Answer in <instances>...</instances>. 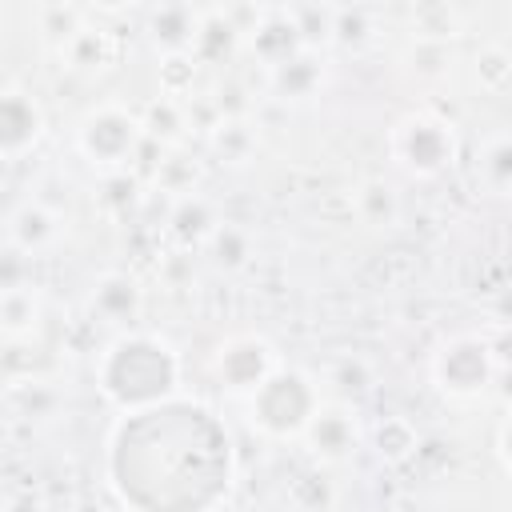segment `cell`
Wrapping results in <instances>:
<instances>
[{"label":"cell","mask_w":512,"mask_h":512,"mask_svg":"<svg viewBox=\"0 0 512 512\" xmlns=\"http://www.w3.org/2000/svg\"><path fill=\"white\" fill-rule=\"evenodd\" d=\"M108 484L132 512H212L232 488V440L188 396L124 412L108 436Z\"/></svg>","instance_id":"6da1fadb"},{"label":"cell","mask_w":512,"mask_h":512,"mask_svg":"<svg viewBox=\"0 0 512 512\" xmlns=\"http://www.w3.org/2000/svg\"><path fill=\"white\" fill-rule=\"evenodd\" d=\"M96 388L124 416L180 396V352L148 328L116 332L96 356Z\"/></svg>","instance_id":"7a4b0ae2"},{"label":"cell","mask_w":512,"mask_h":512,"mask_svg":"<svg viewBox=\"0 0 512 512\" xmlns=\"http://www.w3.org/2000/svg\"><path fill=\"white\" fill-rule=\"evenodd\" d=\"M324 396L320 384L304 368L280 364L252 396H248V420L268 440H300L312 416L320 412Z\"/></svg>","instance_id":"3957f363"},{"label":"cell","mask_w":512,"mask_h":512,"mask_svg":"<svg viewBox=\"0 0 512 512\" xmlns=\"http://www.w3.org/2000/svg\"><path fill=\"white\" fill-rule=\"evenodd\" d=\"M144 132H148L144 116L124 108L120 100H100L76 124V148L96 168H120V164H128L136 156Z\"/></svg>","instance_id":"277c9868"},{"label":"cell","mask_w":512,"mask_h":512,"mask_svg":"<svg viewBox=\"0 0 512 512\" xmlns=\"http://www.w3.org/2000/svg\"><path fill=\"white\" fill-rule=\"evenodd\" d=\"M388 148H392V160L412 172V176H440L460 144H456V128L436 116V112H408L392 124V136H388Z\"/></svg>","instance_id":"5b68a950"},{"label":"cell","mask_w":512,"mask_h":512,"mask_svg":"<svg viewBox=\"0 0 512 512\" xmlns=\"http://www.w3.org/2000/svg\"><path fill=\"white\" fill-rule=\"evenodd\" d=\"M432 380L448 392V396H480L492 388L496 380V352L484 336H452L440 344V352L432 356Z\"/></svg>","instance_id":"8992f818"},{"label":"cell","mask_w":512,"mask_h":512,"mask_svg":"<svg viewBox=\"0 0 512 512\" xmlns=\"http://www.w3.org/2000/svg\"><path fill=\"white\" fill-rule=\"evenodd\" d=\"M276 368H280L276 348H272L264 336H256V332L228 336V340L216 348V356H212V376H216V384H220L224 392H232V396H244V400H248Z\"/></svg>","instance_id":"52a82bcc"},{"label":"cell","mask_w":512,"mask_h":512,"mask_svg":"<svg viewBox=\"0 0 512 512\" xmlns=\"http://www.w3.org/2000/svg\"><path fill=\"white\" fill-rule=\"evenodd\" d=\"M360 416L348 400H324L320 412L312 416V424L304 428V448L320 460V464H340L360 448Z\"/></svg>","instance_id":"ba28073f"},{"label":"cell","mask_w":512,"mask_h":512,"mask_svg":"<svg viewBox=\"0 0 512 512\" xmlns=\"http://www.w3.org/2000/svg\"><path fill=\"white\" fill-rule=\"evenodd\" d=\"M40 136H44V108H40V100L24 84L8 80L4 96H0V148H4V160L16 164L24 152L36 148Z\"/></svg>","instance_id":"9c48e42d"},{"label":"cell","mask_w":512,"mask_h":512,"mask_svg":"<svg viewBox=\"0 0 512 512\" xmlns=\"http://www.w3.org/2000/svg\"><path fill=\"white\" fill-rule=\"evenodd\" d=\"M4 236H8V252H12V256H16V252L40 256V252H48V248L60 240V216H56L44 200L28 196V200H20V204L8 208Z\"/></svg>","instance_id":"30bf717a"},{"label":"cell","mask_w":512,"mask_h":512,"mask_svg":"<svg viewBox=\"0 0 512 512\" xmlns=\"http://www.w3.org/2000/svg\"><path fill=\"white\" fill-rule=\"evenodd\" d=\"M88 312H92V320H100V324H120V332L132 328V316L140 312V288H136V280L124 276V272L100 276V280L92 284Z\"/></svg>","instance_id":"8fae6325"},{"label":"cell","mask_w":512,"mask_h":512,"mask_svg":"<svg viewBox=\"0 0 512 512\" xmlns=\"http://www.w3.org/2000/svg\"><path fill=\"white\" fill-rule=\"evenodd\" d=\"M200 20L204 12L196 8H184V4H164V8H152L148 12V40L160 44L168 56H184L196 48V36H200Z\"/></svg>","instance_id":"7c38bea8"},{"label":"cell","mask_w":512,"mask_h":512,"mask_svg":"<svg viewBox=\"0 0 512 512\" xmlns=\"http://www.w3.org/2000/svg\"><path fill=\"white\" fill-rule=\"evenodd\" d=\"M0 316H4V340H8V344L32 340V332L40 328V316H44L40 288H36V284H16V280H8V284H4Z\"/></svg>","instance_id":"4fadbf2b"},{"label":"cell","mask_w":512,"mask_h":512,"mask_svg":"<svg viewBox=\"0 0 512 512\" xmlns=\"http://www.w3.org/2000/svg\"><path fill=\"white\" fill-rule=\"evenodd\" d=\"M60 60H68V68H76V72H100L116 60V36L108 28L84 24L76 36H68L60 44Z\"/></svg>","instance_id":"5bb4252c"},{"label":"cell","mask_w":512,"mask_h":512,"mask_svg":"<svg viewBox=\"0 0 512 512\" xmlns=\"http://www.w3.org/2000/svg\"><path fill=\"white\" fill-rule=\"evenodd\" d=\"M268 80H272V92L284 96V100L288 96H312L320 88V80H324V68H320V56L312 48H300L296 56L272 64Z\"/></svg>","instance_id":"9a60e30c"},{"label":"cell","mask_w":512,"mask_h":512,"mask_svg":"<svg viewBox=\"0 0 512 512\" xmlns=\"http://www.w3.org/2000/svg\"><path fill=\"white\" fill-rule=\"evenodd\" d=\"M172 232H176L184 244H196V240L208 244V236L216 232V216H212V208H208L200 196H184L180 208L172 212Z\"/></svg>","instance_id":"2e32d148"},{"label":"cell","mask_w":512,"mask_h":512,"mask_svg":"<svg viewBox=\"0 0 512 512\" xmlns=\"http://www.w3.org/2000/svg\"><path fill=\"white\" fill-rule=\"evenodd\" d=\"M480 176L496 192H512V136L488 140L480 152Z\"/></svg>","instance_id":"e0dca14e"},{"label":"cell","mask_w":512,"mask_h":512,"mask_svg":"<svg viewBox=\"0 0 512 512\" xmlns=\"http://www.w3.org/2000/svg\"><path fill=\"white\" fill-rule=\"evenodd\" d=\"M356 208H360V220H364V224H392L396 212H400L396 192H392L388 184H380V180L360 184V192H356Z\"/></svg>","instance_id":"ac0fdd59"},{"label":"cell","mask_w":512,"mask_h":512,"mask_svg":"<svg viewBox=\"0 0 512 512\" xmlns=\"http://www.w3.org/2000/svg\"><path fill=\"white\" fill-rule=\"evenodd\" d=\"M248 248H252V240H248V232L236 228V224H216V232L208 236V252H212V260L224 264V268H240V264L248 260Z\"/></svg>","instance_id":"d6986e66"},{"label":"cell","mask_w":512,"mask_h":512,"mask_svg":"<svg viewBox=\"0 0 512 512\" xmlns=\"http://www.w3.org/2000/svg\"><path fill=\"white\" fill-rule=\"evenodd\" d=\"M376 444H380V456L404 460V456L416 448V436H412V428H408L400 416H388V420L376 428Z\"/></svg>","instance_id":"ffe728a7"},{"label":"cell","mask_w":512,"mask_h":512,"mask_svg":"<svg viewBox=\"0 0 512 512\" xmlns=\"http://www.w3.org/2000/svg\"><path fill=\"white\" fill-rule=\"evenodd\" d=\"M496 452H500V460H504V468H508V476H512V416L500 424V440H496Z\"/></svg>","instance_id":"44dd1931"}]
</instances>
